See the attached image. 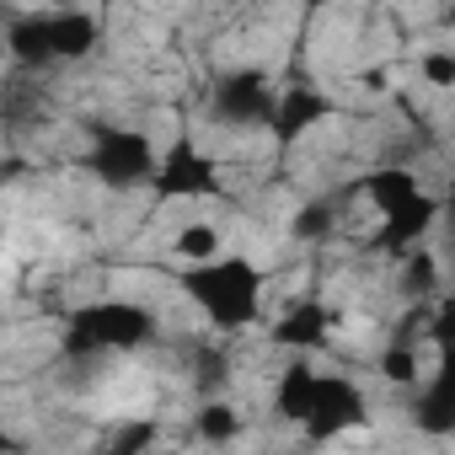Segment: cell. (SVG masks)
<instances>
[{"label":"cell","mask_w":455,"mask_h":455,"mask_svg":"<svg viewBox=\"0 0 455 455\" xmlns=\"http://www.w3.org/2000/svg\"><path fill=\"white\" fill-rule=\"evenodd\" d=\"M177 295L204 316L209 332H247L268 316V268L258 258H231V252H220L209 263H193L182 268L177 279Z\"/></svg>","instance_id":"1"},{"label":"cell","mask_w":455,"mask_h":455,"mask_svg":"<svg viewBox=\"0 0 455 455\" xmlns=\"http://www.w3.org/2000/svg\"><path fill=\"white\" fill-rule=\"evenodd\" d=\"M156 311L140 306V300H124V295H102L92 306H76L70 311V332H65V354L76 359H118V354H134L156 338Z\"/></svg>","instance_id":"2"},{"label":"cell","mask_w":455,"mask_h":455,"mask_svg":"<svg viewBox=\"0 0 455 455\" xmlns=\"http://www.w3.org/2000/svg\"><path fill=\"white\" fill-rule=\"evenodd\" d=\"M156 156H161V140H156L150 129L108 124V129H97V140L86 145V172L97 177L102 193H134V188L150 182Z\"/></svg>","instance_id":"3"},{"label":"cell","mask_w":455,"mask_h":455,"mask_svg":"<svg viewBox=\"0 0 455 455\" xmlns=\"http://www.w3.org/2000/svg\"><path fill=\"white\" fill-rule=\"evenodd\" d=\"M166 252H172L182 268L209 263V258H220V252H225V225H220V220H209V214H188L182 225H172Z\"/></svg>","instance_id":"4"},{"label":"cell","mask_w":455,"mask_h":455,"mask_svg":"<svg viewBox=\"0 0 455 455\" xmlns=\"http://www.w3.org/2000/svg\"><path fill=\"white\" fill-rule=\"evenodd\" d=\"M242 423H247V412L236 402H198V412H193V434L204 444H231V439H242Z\"/></svg>","instance_id":"5"},{"label":"cell","mask_w":455,"mask_h":455,"mask_svg":"<svg viewBox=\"0 0 455 455\" xmlns=\"http://www.w3.org/2000/svg\"><path fill=\"white\" fill-rule=\"evenodd\" d=\"M412 65H418V70H412V81H423L434 97H450V86H455V60H450L444 49H423Z\"/></svg>","instance_id":"6"},{"label":"cell","mask_w":455,"mask_h":455,"mask_svg":"<svg viewBox=\"0 0 455 455\" xmlns=\"http://www.w3.org/2000/svg\"><path fill=\"white\" fill-rule=\"evenodd\" d=\"M17 6H28V12H49V6H70V0H17Z\"/></svg>","instance_id":"7"},{"label":"cell","mask_w":455,"mask_h":455,"mask_svg":"<svg viewBox=\"0 0 455 455\" xmlns=\"http://www.w3.org/2000/svg\"><path fill=\"white\" fill-rule=\"evenodd\" d=\"M306 12H332V6H343V0H300Z\"/></svg>","instance_id":"8"}]
</instances>
